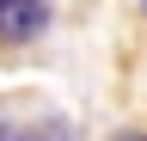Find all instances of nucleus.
I'll list each match as a JSON object with an SVG mask.
<instances>
[{"mask_svg": "<svg viewBox=\"0 0 147 141\" xmlns=\"http://www.w3.org/2000/svg\"><path fill=\"white\" fill-rule=\"evenodd\" d=\"M49 31V0H0V43H31Z\"/></svg>", "mask_w": 147, "mask_h": 141, "instance_id": "nucleus-1", "label": "nucleus"}, {"mask_svg": "<svg viewBox=\"0 0 147 141\" xmlns=\"http://www.w3.org/2000/svg\"><path fill=\"white\" fill-rule=\"evenodd\" d=\"M25 141H67V129H61V123H49V129H37V135H25Z\"/></svg>", "mask_w": 147, "mask_h": 141, "instance_id": "nucleus-2", "label": "nucleus"}, {"mask_svg": "<svg viewBox=\"0 0 147 141\" xmlns=\"http://www.w3.org/2000/svg\"><path fill=\"white\" fill-rule=\"evenodd\" d=\"M0 141H18V135H12V129H6V123H0Z\"/></svg>", "mask_w": 147, "mask_h": 141, "instance_id": "nucleus-3", "label": "nucleus"}, {"mask_svg": "<svg viewBox=\"0 0 147 141\" xmlns=\"http://www.w3.org/2000/svg\"><path fill=\"white\" fill-rule=\"evenodd\" d=\"M117 141H147V135H117Z\"/></svg>", "mask_w": 147, "mask_h": 141, "instance_id": "nucleus-4", "label": "nucleus"}, {"mask_svg": "<svg viewBox=\"0 0 147 141\" xmlns=\"http://www.w3.org/2000/svg\"><path fill=\"white\" fill-rule=\"evenodd\" d=\"M141 6H147V0H141Z\"/></svg>", "mask_w": 147, "mask_h": 141, "instance_id": "nucleus-5", "label": "nucleus"}]
</instances>
